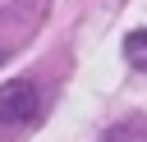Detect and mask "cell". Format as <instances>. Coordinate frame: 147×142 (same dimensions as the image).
<instances>
[{"instance_id":"cell-2","label":"cell","mask_w":147,"mask_h":142,"mask_svg":"<svg viewBox=\"0 0 147 142\" xmlns=\"http://www.w3.org/2000/svg\"><path fill=\"white\" fill-rule=\"evenodd\" d=\"M124 60H129L133 69H142V73H147V27H138V32H129V37H124Z\"/></svg>"},{"instance_id":"cell-1","label":"cell","mask_w":147,"mask_h":142,"mask_svg":"<svg viewBox=\"0 0 147 142\" xmlns=\"http://www.w3.org/2000/svg\"><path fill=\"white\" fill-rule=\"evenodd\" d=\"M46 115V101H41V87L32 78H18V82H5L0 87V142H18L28 137Z\"/></svg>"},{"instance_id":"cell-3","label":"cell","mask_w":147,"mask_h":142,"mask_svg":"<svg viewBox=\"0 0 147 142\" xmlns=\"http://www.w3.org/2000/svg\"><path fill=\"white\" fill-rule=\"evenodd\" d=\"M0 60H5V50H0Z\"/></svg>"}]
</instances>
